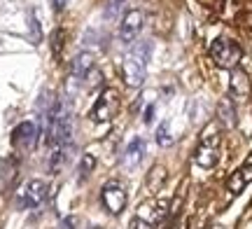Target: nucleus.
I'll return each instance as SVG.
<instances>
[{"instance_id":"1","label":"nucleus","mask_w":252,"mask_h":229,"mask_svg":"<svg viewBox=\"0 0 252 229\" xmlns=\"http://www.w3.org/2000/svg\"><path fill=\"white\" fill-rule=\"evenodd\" d=\"M210 56H213V61H215L217 68H229V70H234L236 65L241 64L243 52H241V47L236 45L234 40H229V37H217L215 42L210 45Z\"/></svg>"},{"instance_id":"2","label":"nucleus","mask_w":252,"mask_h":229,"mask_svg":"<svg viewBox=\"0 0 252 229\" xmlns=\"http://www.w3.org/2000/svg\"><path fill=\"white\" fill-rule=\"evenodd\" d=\"M119 105H122V101H119V92L108 87V89L100 92L98 101H96L94 110H91V119H94L96 124H105V122H110V119L119 112Z\"/></svg>"},{"instance_id":"3","label":"nucleus","mask_w":252,"mask_h":229,"mask_svg":"<svg viewBox=\"0 0 252 229\" xmlns=\"http://www.w3.org/2000/svg\"><path fill=\"white\" fill-rule=\"evenodd\" d=\"M47 199V185L42 180H28L17 192V208L19 211H33Z\"/></svg>"},{"instance_id":"4","label":"nucleus","mask_w":252,"mask_h":229,"mask_svg":"<svg viewBox=\"0 0 252 229\" xmlns=\"http://www.w3.org/2000/svg\"><path fill=\"white\" fill-rule=\"evenodd\" d=\"M194 159H196L198 166L213 168L220 162V133H206V136L201 138Z\"/></svg>"},{"instance_id":"5","label":"nucleus","mask_w":252,"mask_h":229,"mask_svg":"<svg viewBox=\"0 0 252 229\" xmlns=\"http://www.w3.org/2000/svg\"><path fill=\"white\" fill-rule=\"evenodd\" d=\"M100 199H103V206L108 208V213H112V215H119L126 208V201H128L124 185L117 183V180H110L100 190Z\"/></svg>"},{"instance_id":"6","label":"nucleus","mask_w":252,"mask_h":229,"mask_svg":"<svg viewBox=\"0 0 252 229\" xmlns=\"http://www.w3.org/2000/svg\"><path fill=\"white\" fill-rule=\"evenodd\" d=\"M145 73H147V59L128 52L124 59V82L128 87H140L145 82Z\"/></svg>"},{"instance_id":"7","label":"nucleus","mask_w":252,"mask_h":229,"mask_svg":"<svg viewBox=\"0 0 252 229\" xmlns=\"http://www.w3.org/2000/svg\"><path fill=\"white\" fill-rule=\"evenodd\" d=\"M143 28V12L140 9H128L122 19V26H119V40L122 42H133L135 35L140 33Z\"/></svg>"},{"instance_id":"8","label":"nucleus","mask_w":252,"mask_h":229,"mask_svg":"<svg viewBox=\"0 0 252 229\" xmlns=\"http://www.w3.org/2000/svg\"><path fill=\"white\" fill-rule=\"evenodd\" d=\"M35 138H37L35 122H21L12 131V145L17 147V150H31V147H35Z\"/></svg>"},{"instance_id":"9","label":"nucleus","mask_w":252,"mask_h":229,"mask_svg":"<svg viewBox=\"0 0 252 229\" xmlns=\"http://www.w3.org/2000/svg\"><path fill=\"white\" fill-rule=\"evenodd\" d=\"M229 94L234 101H248L250 96V77L243 68H234L231 70V80H229Z\"/></svg>"},{"instance_id":"10","label":"nucleus","mask_w":252,"mask_h":229,"mask_svg":"<svg viewBox=\"0 0 252 229\" xmlns=\"http://www.w3.org/2000/svg\"><path fill=\"white\" fill-rule=\"evenodd\" d=\"M252 183V164H245L241 166L238 171L229 175V180H226V187H229V192L231 194H241Z\"/></svg>"},{"instance_id":"11","label":"nucleus","mask_w":252,"mask_h":229,"mask_svg":"<svg viewBox=\"0 0 252 229\" xmlns=\"http://www.w3.org/2000/svg\"><path fill=\"white\" fill-rule=\"evenodd\" d=\"M143 157H145V140L143 138H133V140L126 145L122 164H124L126 168H135V166L143 162Z\"/></svg>"},{"instance_id":"12","label":"nucleus","mask_w":252,"mask_h":229,"mask_svg":"<svg viewBox=\"0 0 252 229\" xmlns=\"http://www.w3.org/2000/svg\"><path fill=\"white\" fill-rule=\"evenodd\" d=\"M91 68H94V56L89 52H82V54H77L72 59L70 73H72V77H87L91 73Z\"/></svg>"},{"instance_id":"13","label":"nucleus","mask_w":252,"mask_h":229,"mask_svg":"<svg viewBox=\"0 0 252 229\" xmlns=\"http://www.w3.org/2000/svg\"><path fill=\"white\" fill-rule=\"evenodd\" d=\"M217 117H220V122H222L226 129L234 127L236 112H234V101H231V98H222V101H220V105H217Z\"/></svg>"},{"instance_id":"14","label":"nucleus","mask_w":252,"mask_h":229,"mask_svg":"<svg viewBox=\"0 0 252 229\" xmlns=\"http://www.w3.org/2000/svg\"><path fill=\"white\" fill-rule=\"evenodd\" d=\"M157 143L161 147H168L173 143V136H171V124L168 122H163L161 127L157 129Z\"/></svg>"},{"instance_id":"15","label":"nucleus","mask_w":252,"mask_h":229,"mask_svg":"<svg viewBox=\"0 0 252 229\" xmlns=\"http://www.w3.org/2000/svg\"><path fill=\"white\" fill-rule=\"evenodd\" d=\"M28 26H31V40L37 45V42L42 40V31H40V21H37L35 12H31V17H28Z\"/></svg>"},{"instance_id":"16","label":"nucleus","mask_w":252,"mask_h":229,"mask_svg":"<svg viewBox=\"0 0 252 229\" xmlns=\"http://www.w3.org/2000/svg\"><path fill=\"white\" fill-rule=\"evenodd\" d=\"M126 0H108V5H105V19H115L122 12Z\"/></svg>"},{"instance_id":"17","label":"nucleus","mask_w":252,"mask_h":229,"mask_svg":"<svg viewBox=\"0 0 252 229\" xmlns=\"http://www.w3.org/2000/svg\"><path fill=\"white\" fill-rule=\"evenodd\" d=\"M63 40H65V31L63 28H59V31H54V35H52V49H54V54L59 56L63 49Z\"/></svg>"},{"instance_id":"18","label":"nucleus","mask_w":252,"mask_h":229,"mask_svg":"<svg viewBox=\"0 0 252 229\" xmlns=\"http://www.w3.org/2000/svg\"><path fill=\"white\" fill-rule=\"evenodd\" d=\"M94 166H96V157L94 155H84L82 157V166H80V175L84 178L87 173H91L94 171Z\"/></svg>"},{"instance_id":"19","label":"nucleus","mask_w":252,"mask_h":229,"mask_svg":"<svg viewBox=\"0 0 252 229\" xmlns=\"http://www.w3.org/2000/svg\"><path fill=\"white\" fill-rule=\"evenodd\" d=\"M128 229H154V225H150V222L140 220V218H135V220L131 222V227H128Z\"/></svg>"},{"instance_id":"20","label":"nucleus","mask_w":252,"mask_h":229,"mask_svg":"<svg viewBox=\"0 0 252 229\" xmlns=\"http://www.w3.org/2000/svg\"><path fill=\"white\" fill-rule=\"evenodd\" d=\"M49 2H52L54 12H63V9H65V5H68V0H49Z\"/></svg>"},{"instance_id":"21","label":"nucleus","mask_w":252,"mask_h":229,"mask_svg":"<svg viewBox=\"0 0 252 229\" xmlns=\"http://www.w3.org/2000/svg\"><path fill=\"white\" fill-rule=\"evenodd\" d=\"M59 229H75V220H72V218H65V220L61 222V227Z\"/></svg>"},{"instance_id":"22","label":"nucleus","mask_w":252,"mask_h":229,"mask_svg":"<svg viewBox=\"0 0 252 229\" xmlns=\"http://www.w3.org/2000/svg\"><path fill=\"white\" fill-rule=\"evenodd\" d=\"M152 117H154V105H150V108H147V110H145V115H143L145 124H147V122H152Z\"/></svg>"},{"instance_id":"23","label":"nucleus","mask_w":252,"mask_h":229,"mask_svg":"<svg viewBox=\"0 0 252 229\" xmlns=\"http://www.w3.org/2000/svg\"><path fill=\"white\" fill-rule=\"evenodd\" d=\"M173 229H187V222L182 220V218H178V222L173 225Z\"/></svg>"}]
</instances>
